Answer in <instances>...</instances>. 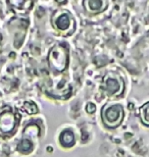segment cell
Instances as JSON below:
<instances>
[{
    "instance_id": "cell-10",
    "label": "cell",
    "mask_w": 149,
    "mask_h": 157,
    "mask_svg": "<svg viewBox=\"0 0 149 157\" xmlns=\"http://www.w3.org/2000/svg\"><path fill=\"white\" fill-rule=\"evenodd\" d=\"M40 135V128L36 124H30L25 128L24 136L29 137H38Z\"/></svg>"
},
{
    "instance_id": "cell-4",
    "label": "cell",
    "mask_w": 149,
    "mask_h": 157,
    "mask_svg": "<svg viewBox=\"0 0 149 157\" xmlns=\"http://www.w3.org/2000/svg\"><path fill=\"white\" fill-rule=\"evenodd\" d=\"M52 24L53 27L58 32L65 34V35H71L76 29L74 18L66 11L59 12L58 15L55 14L52 18Z\"/></svg>"
},
{
    "instance_id": "cell-9",
    "label": "cell",
    "mask_w": 149,
    "mask_h": 157,
    "mask_svg": "<svg viewBox=\"0 0 149 157\" xmlns=\"http://www.w3.org/2000/svg\"><path fill=\"white\" fill-rule=\"evenodd\" d=\"M34 149V144L30 139H23L18 144V151L23 153V154H29Z\"/></svg>"
},
{
    "instance_id": "cell-6",
    "label": "cell",
    "mask_w": 149,
    "mask_h": 157,
    "mask_svg": "<svg viewBox=\"0 0 149 157\" xmlns=\"http://www.w3.org/2000/svg\"><path fill=\"white\" fill-rule=\"evenodd\" d=\"M83 4L88 11L92 12V13H99V12L105 10L108 2L102 1V0H87V1L83 2Z\"/></svg>"
},
{
    "instance_id": "cell-11",
    "label": "cell",
    "mask_w": 149,
    "mask_h": 157,
    "mask_svg": "<svg viewBox=\"0 0 149 157\" xmlns=\"http://www.w3.org/2000/svg\"><path fill=\"white\" fill-rule=\"evenodd\" d=\"M140 117L142 122L149 127V102L145 103L143 106L140 107Z\"/></svg>"
},
{
    "instance_id": "cell-8",
    "label": "cell",
    "mask_w": 149,
    "mask_h": 157,
    "mask_svg": "<svg viewBox=\"0 0 149 157\" xmlns=\"http://www.w3.org/2000/svg\"><path fill=\"white\" fill-rule=\"evenodd\" d=\"M8 4L11 6V9L17 13H25L29 11L33 2L31 1H9Z\"/></svg>"
},
{
    "instance_id": "cell-2",
    "label": "cell",
    "mask_w": 149,
    "mask_h": 157,
    "mask_svg": "<svg viewBox=\"0 0 149 157\" xmlns=\"http://www.w3.org/2000/svg\"><path fill=\"white\" fill-rule=\"evenodd\" d=\"M125 112L120 104H112L105 105L101 109V119L106 128H116L124 121Z\"/></svg>"
},
{
    "instance_id": "cell-13",
    "label": "cell",
    "mask_w": 149,
    "mask_h": 157,
    "mask_svg": "<svg viewBox=\"0 0 149 157\" xmlns=\"http://www.w3.org/2000/svg\"><path fill=\"white\" fill-rule=\"evenodd\" d=\"M86 111H87L89 114L93 113V112L96 111V106H95V104H93V103L89 102V103L87 104V106H86Z\"/></svg>"
},
{
    "instance_id": "cell-5",
    "label": "cell",
    "mask_w": 149,
    "mask_h": 157,
    "mask_svg": "<svg viewBox=\"0 0 149 157\" xmlns=\"http://www.w3.org/2000/svg\"><path fill=\"white\" fill-rule=\"evenodd\" d=\"M124 88H125V84L119 76L110 75L106 77L105 90L109 95H120L124 92Z\"/></svg>"
},
{
    "instance_id": "cell-1",
    "label": "cell",
    "mask_w": 149,
    "mask_h": 157,
    "mask_svg": "<svg viewBox=\"0 0 149 157\" xmlns=\"http://www.w3.org/2000/svg\"><path fill=\"white\" fill-rule=\"evenodd\" d=\"M69 51L65 44L57 43L50 49L48 63L50 68L56 73H62L66 70L69 62Z\"/></svg>"
},
{
    "instance_id": "cell-7",
    "label": "cell",
    "mask_w": 149,
    "mask_h": 157,
    "mask_svg": "<svg viewBox=\"0 0 149 157\" xmlns=\"http://www.w3.org/2000/svg\"><path fill=\"white\" fill-rule=\"evenodd\" d=\"M59 143L65 148H71V147L74 146L76 143V139L73 131L69 130V128L63 130L59 135Z\"/></svg>"
},
{
    "instance_id": "cell-14",
    "label": "cell",
    "mask_w": 149,
    "mask_h": 157,
    "mask_svg": "<svg viewBox=\"0 0 149 157\" xmlns=\"http://www.w3.org/2000/svg\"><path fill=\"white\" fill-rule=\"evenodd\" d=\"M1 41H2V36H1V34H0V44H1Z\"/></svg>"
},
{
    "instance_id": "cell-3",
    "label": "cell",
    "mask_w": 149,
    "mask_h": 157,
    "mask_svg": "<svg viewBox=\"0 0 149 157\" xmlns=\"http://www.w3.org/2000/svg\"><path fill=\"white\" fill-rule=\"evenodd\" d=\"M18 115L14 113L10 109L0 113V136H11L18 127Z\"/></svg>"
},
{
    "instance_id": "cell-12",
    "label": "cell",
    "mask_w": 149,
    "mask_h": 157,
    "mask_svg": "<svg viewBox=\"0 0 149 157\" xmlns=\"http://www.w3.org/2000/svg\"><path fill=\"white\" fill-rule=\"evenodd\" d=\"M23 110L28 114H36L38 112V107L34 102H25Z\"/></svg>"
}]
</instances>
